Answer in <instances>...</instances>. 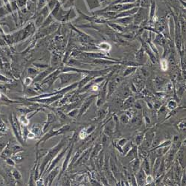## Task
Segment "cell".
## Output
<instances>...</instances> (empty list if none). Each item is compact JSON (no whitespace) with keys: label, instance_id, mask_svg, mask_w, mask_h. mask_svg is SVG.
Here are the masks:
<instances>
[{"label":"cell","instance_id":"1","mask_svg":"<svg viewBox=\"0 0 186 186\" xmlns=\"http://www.w3.org/2000/svg\"><path fill=\"white\" fill-rule=\"evenodd\" d=\"M67 138H62L54 147L49 149L46 154L44 155V156L42 159V162L40 163V177L43 176V173H44L47 165H48L51 161L62 151V149L63 148L66 144H67Z\"/></svg>","mask_w":186,"mask_h":186},{"label":"cell","instance_id":"2","mask_svg":"<svg viewBox=\"0 0 186 186\" xmlns=\"http://www.w3.org/2000/svg\"><path fill=\"white\" fill-rule=\"evenodd\" d=\"M69 130H70L69 124L63 125L61 128L57 129V130L54 128L49 130L48 132L45 133V134L43 135V136H41V138H40V140L38 141L37 145H36V148H38V147H39L41 144H44L47 140L50 139V138L54 137V136H59V135L66 133L68 132Z\"/></svg>","mask_w":186,"mask_h":186},{"label":"cell","instance_id":"3","mask_svg":"<svg viewBox=\"0 0 186 186\" xmlns=\"http://www.w3.org/2000/svg\"><path fill=\"white\" fill-rule=\"evenodd\" d=\"M9 122H10L11 127L13 130V133L16 137L19 143L22 145H26V142H24L23 138L22 137V132H21V124L19 121V119L16 114L12 113L10 114L9 116Z\"/></svg>","mask_w":186,"mask_h":186},{"label":"cell","instance_id":"4","mask_svg":"<svg viewBox=\"0 0 186 186\" xmlns=\"http://www.w3.org/2000/svg\"><path fill=\"white\" fill-rule=\"evenodd\" d=\"M96 97L97 95H88L86 98H84V100H83V103L81 104V107H79V113L77 118H81L86 113L89 108L90 107V106L94 102V100L96 99Z\"/></svg>","mask_w":186,"mask_h":186},{"label":"cell","instance_id":"5","mask_svg":"<svg viewBox=\"0 0 186 186\" xmlns=\"http://www.w3.org/2000/svg\"><path fill=\"white\" fill-rule=\"evenodd\" d=\"M155 136H156L155 131L151 130V129H150L149 131L145 133L143 141H142V145H142V147H145V148H147V149L151 148L152 143H153V139H154Z\"/></svg>","mask_w":186,"mask_h":186},{"label":"cell","instance_id":"6","mask_svg":"<svg viewBox=\"0 0 186 186\" xmlns=\"http://www.w3.org/2000/svg\"><path fill=\"white\" fill-rule=\"evenodd\" d=\"M93 147H91L90 148H87L86 150H83L80 157L76 161V162L74 164L73 167L76 166H82L83 165H85L86 163L90 160V157L91 154V151H92Z\"/></svg>","mask_w":186,"mask_h":186},{"label":"cell","instance_id":"7","mask_svg":"<svg viewBox=\"0 0 186 186\" xmlns=\"http://www.w3.org/2000/svg\"><path fill=\"white\" fill-rule=\"evenodd\" d=\"M60 172V166H56L55 168H53L52 170H50L47 174L46 178L45 180V185H52L54 183V179H56L57 176H58Z\"/></svg>","mask_w":186,"mask_h":186},{"label":"cell","instance_id":"8","mask_svg":"<svg viewBox=\"0 0 186 186\" xmlns=\"http://www.w3.org/2000/svg\"><path fill=\"white\" fill-rule=\"evenodd\" d=\"M57 120H58V118H57V115H55L54 111H50L49 112L48 114H47V120L43 125V133L47 132V130H49V128L51 127L53 123L56 122Z\"/></svg>","mask_w":186,"mask_h":186},{"label":"cell","instance_id":"9","mask_svg":"<svg viewBox=\"0 0 186 186\" xmlns=\"http://www.w3.org/2000/svg\"><path fill=\"white\" fill-rule=\"evenodd\" d=\"M121 81L120 77H117L116 78H115L113 81H109L108 82L107 84V98H109L113 93L115 92V90H116V88L118 87V85L119 83H120Z\"/></svg>","mask_w":186,"mask_h":186},{"label":"cell","instance_id":"10","mask_svg":"<svg viewBox=\"0 0 186 186\" xmlns=\"http://www.w3.org/2000/svg\"><path fill=\"white\" fill-rule=\"evenodd\" d=\"M114 131H115V121L110 119L104 126V133L108 137H111L113 136Z\"/></svg>","mask_w":186,"mask_h":186},{"label":"cell","instance_id":"11","mask_svg":"<svg viewBox=\"0 0 186 186\" xmlns=\"http://www.w3.org/2000/svg\"><path fill=\"white\" fill-rule=\"evenodd\" d=\"M135 178H136V183L137 185H145V178H146V174L143 170V169L142 168H139V170H138L136 174H134Z\"/></svg>","mask_w":186,"mask_h":186},{"label":"cell","instance_id":"12","mask_svg":"<svg viewBox=\"0 0 186 186\" xmlns=\"http://www.w3.org/2000/svg\"><path fill=\"white\" fill-rule=\"evenodd\" d=\"M94 63L96 65H101V66H109V65H117V64H124L123 63L119 61H115V60H107V59H95L94 60Z\"/></svg>","mask_w":186,"mask_h":186},{"label":"cell","instance_id":"13","mask_svg":"<svg viewBox=\"0 0 186 186\" xmlns=\"http://www.w3.org/2000/svg\"><path fill=\"white\" fill-rule=\"evenodd\" d=\"M146 12L145 11V9L140 8L138 9L137 12H136V16L133 17V22L134 24L137 25L141 23L142 22H143V20H145L146 16H145Z\"/></svg>","mask_w":186,"mask_h":186},{"label":"cell","instance_id":"14","mask_svg":"<svg viewBox=\"0 0 186 186\" xmlns=\"http://www.w3.org/2000/svg\"><path fill=\"white\" fill-rule=\"evenodd\" d=\"M31 132L33 133L36 136V138H40L42 135H43V125L39 124H34L31 126V130H30Z\"/></svg>","mask_w":186,"mask_h":186},{"label":"cell","instance_id":"15","mask_svg":"<svg viewBox=\"0 0 186 186\" xmlns=\"http://www.w3.org/2000/svg\"><path fill=\"white\" fill-rule=\"evenodd\" d=\"M135 102H136V99H135L134 97L132 95H129L128 98H125L124 103H123V109H125V110L130 109V108L133 107Z\"/></svg>","mask_w":186,"mask_h":186},{"label":"cell","instance_id":"16","mask_svg":"<svg viewBox=\"0 0 186 186\" xmlns=\"http://www.w3.org/2000/svg\"><path fill=\"white\" fill-rule=\"evenodd\" d=\"M125 156L130 162L132 160H133L134 159H136V157H138V146L134 145L133 147H132V149L125 155Z\"/></svg>","mask_w":186,"mask_h":186},{"label":"cell","instance_id":"17","mask_svg":"<svg viewBox=\"0 0 186 186\" xmlns=\"http://www.w3.org/2000/svg\"><path fill=\"white\" fill-rule=\"evenodd\" d=\"M76 76H78V75H72V74H63L60 76H59V78L60 79V81H61V82H60V85H63L65 84V83H68L69 82H71L72 80L74 77H76Z\"/></svg>","mask_w":186,"mask_h":186},{"label":"cell","instance_id":"18","mask_svg":"<svg viewBox=\"0 0 186 186\" xmlns=\"http://www.w3.org/2000/svg\"><path fill=\"white\" fill-rule=\"evenodd\" d=\"M181 165H179V163L176 161L175 163V165H174V176H175V179L176 181L179 182L180 181V178H181L182 176V173H183V170H182Z\"/></svg>","mask_w":186,"mask_h":186},{"label":"cell","instance_id":"19","mask_svg":"<svg viewBox=\"0 0 186 186\" xmlns=\"http://www.w3.org/2000/svg\"><path fill=\"white\" fill-rule=\"evenodd\" d=\"M141 168L143 169L146 175L151 174V165H150V160L147 159V157L141 161Z\"/></svg>","mask_w":186,"mask_h":186},{"label":"cell","instance_id":"20","mask_svg":"<svg viewBox=\"0 0 186 186\" xmlns=\"http://www.w3.org/2000/svg\"><path fill=\"white\" fill-rule=\"evenodd\" d=\"M130 165L133 172V174H135L138 170H139V168H141V160H140L138 157H136V158L134 159L133 160L131 161Z\"/></svg>","mask_w":186,"mask_h":186},{"label":"cell","instance_id":"21","mask_svg":"<svg viewBox=\"0 0 186 186\" xmlns=\"http://www.w3.org/2000/svg\"><path fill=\"white\" fill-rule=\"evenodd\" d=\"M11 174H12L14 179L16 181V183H19V182H20L21 180H22V174H21L20 170H19L18 169H16L15 167H11Z\"/></svg>","mask_w":186,"mask_h":186},{"label":"cell","instance_id":"22","mask_svg":"<svg viewBox=\"0 0 186 186\" xmlns=\"http://www.w3.org/2000/svg\"><path fill=\"white\" fill-rule=\"evenodd\" d=\"M115 22L119 23L121 26H128L132 22H133V16H127V17L118 18L115 20Z\"/></svg>","mask_w":186,"mask_h":186},{"label":"cell","instance_id":"23","mask_svg":"<svg viewBox=\"0 0 186 186\" xmlns=\"http://www.w3.org/2000/svg\"><path fill=\"white\" fill-rule=\"evenodd\" d=\"M101 149H102L101 144H97L95 147H93L92 151H91L90 160H92V159H94L95 157H96L99 154L100 152L101 151Z\"/></svg>","mask_w":186,"mask_h":186},{"label":"cell","instance_id":"24","mask_svg":"<svg viewBox=\"0 0 186 186\" xmlns=\"http://www.w3.org/2000/svg\"><path fill=\"white\" fill-rule=\"evenodd\" d=\"M165 82H166V80L164 79L162 77H157L154 80V84L158 90L162 89L165 85L166 84Z\"/></svg>","mask_w":186,"mask_h":186},{"label":"cell","instance_id":"25","mask_svg":"<svg viewBox=\"0 0 186 186\" xmlns=\"http://www.w3.org/2000/svg\"><path fill=\"white\" fill-rule=\"evenodd\" d=\"M162 157H156L155 159V162L153 163V177H156V175L157 171H158V169L159 168V165H160L161 161H162Z\"/></svg>","mask_w":186,"mask_h":186},{"label":"cell","instance_id":"26","mask_svg":"<svg viewBox=\"0 0 186 186\" xmlns=\"http://www.w3.org/2000/svg\"><path fill=\"white\" fill-rule=\"evenodd\" d=\"M97 49H100L104 52H109L111 50V45L108 43L104 42V43H100L97 45Z\"/></svg>","mask_w":186,"mask_h":186},{"label":"cell","instance_id":"27","mask_svg":"<svg viewBox=\"0 0 186 186\" xmlns=\"http://www.w3.org/2000/svg\"><path fill=\"white\" fill-rule=\"evenodd\" d=\"M133 145H134L133 142L130 141V140H128V142H127V143L122 147V154L124 156L126 155L127 153H128V152L132 149V147H133Z\"/></svg>","mask_w":186,"mask_h":186},{"label":"cell","instance_id":"28","mask_svg":"<svg viewBox=\"0 0 186 186\" xmlns=\"http://www.w3.org/2000/svg\"><path fill=\"white\" fill-rule=\"evenodd\" d=\"M10 147H11V151H12L13 155L23 151L22 147L20 145H19V144H11L10 142Z\"/></svg>","mask_w":186,"mask_h":186},{"label":"cell","instance_id":"29","mask_svg":"<svg viewBox=\"0 0 186 186\" xmlns=\"http://www.w3.org/2000/svg\"><path fill=\"white\" fill-rule=\"evenodd\" d=\"M19 121H20V124L22 126H28L29 125L30 121L29 119L27 117V115H24V114H21V115L19 116Z\"/></svg>","mask_w":186,"mask_h":186},{"label":"cell","instance_id":"30","mask_svg":"<svg viewBox=\"0 0 186 186\" xmlns=\"http://www.w3.org/2000/svg\"><path fill=\"white\" fill-rule=\"evenodd\" d=\"M167 109L169 111L174 110L178 108V103L175 100H170L166 104Z\"/></svg>","mask_w":186,"mask_h":186},{"label":"cell","instance_id":"31","mask_svg":"<svg viewBox=\"0 0 186 186\" xmlns=\"http://www.w3.org/2000/svg\"><path fill=\"white\" fill-rule=\"evenodd\" d=\"M144 135H145V133H139L136 136V137L134 138V145L136 146H139L142 145V141H143L144 138Z\"/></svg>","mask_w":186,"mask_h":186},{"label":"cell","instance_id":"32","mask_svg":"<svg viewBox=\"0 0 186 186\" xmlns=\"http://www.w3.org/2000/svg\"><path fill=\"white\" fill-rule=\"evenodd\" d=\"M155 43L156 44H158L159 45H163V44H165V38L163 37V36L162 35L158 34L154 40V44Z\"/></svg>","mask_w":186,"mask_h":186},{"label":"cell","instance_id":"33","mask_svg":"<svg viewBox=\"0 0 186 186\" xmlns=\"http://www.w3.org/2000/svg\"><path fill=\"white\" fill-rule=\"evenodd\" d=\"M11 157H12V159H14V162H16V164L22 162L25 159V157L22 155V152H20V153H16V154L13 155Z\"/></svg>","mask_w":186,"mask_h":186},{"label":"cell","instance_id":"34","mask_svg":"<svg viewBox=\"0 0 186 186\" xmlns=\"http://www.w3.org/2000/svg\"><path fill=\"white\" fill-rule=\"evenodd\" d=\"M78 113L79 108H75V109H73L68 112L66 115H67V116L71 118V119H76V118H77V115H78Z\"/></svg>","mask_w":186,"mask_h":186},{"label":"cell","instance_id":"35","mask_svg":"<svg viewBox=\"0 0 186 186\" xmlns=\"http://www.w3.org/2000/svg\"><path fill=\"white\" fill-rule=\"evenodd\" d=\"M136 69H137V67H136V66H128V67L124 70V72L123 76H124V77H128V76L132 75V74L133 73Z\"/></svg>","mask_w":186,"mask_h":186},{"label":"cell","instance_id":"36","mask_svg":"<svg viewBox=\"0 0 186 186\" xmlns=\"http://www.w3.org/2000/svg\"><path fill=\"white\" fill-rule=\"evenodd\" d=\"M119 120L120 121V122L122 124H128V123L130 122V119L126 113H124V114H122V115H121L120 118L119 119Z\"/></svg>","mask_w":186,"mask_h":186},{"label":"cell","instance_id":"37","mask_svg":"<svg viewBox=\"0 0 186 186\" xmlns=\"http://www.w3.org/2000/svg\"><path fill=\"white\" fill-rule=\"evenodd\" d=\"M144 52H145V50H144L143 47L142 46L141 49L138 51L137 53H136V60H137L138 62H141L142 60V59H143V58H144Z\"/></svg>","mask_w":186,"mask_h":186},{"label":"cell","instance_id":"38","mask_svg":"<svg viewBox=\"0 0 186 186\" xmlns=\"http://www.w3.org/2000/svg\"><path fill=\"white\" fill-rule=\"evenodd\" d=\"M128 184L129 185H137V183H136V178H135L134 174H130L128 176Z\"/></svg>","mask_w":186,"mask_h":186},{"label":"cell","instance_id":"39","mask_svg":"<svg viewBox=\"0 0 186 186\" xmlns=\"http://www.w3.org/2000/svg\"><path fill=\"white\" fill-rule=\"evenodd\" d=\"M109 26H111L112 28H113L114 30H116L117 31H120V32H122L124 31L125 28L124 26H121V25L119 24H116V23H109Z\"/></svg>","mask_w":186,"mask_h":186},{"label":"cell","instance_id":"40","mask_svg":"<svg viewBox=\"0 0 186 186\" xmlns=\"http://www.w3.org/2000/svg\"><path fill=\"white\" fill-rule=\"evenodd\" d=\"M107 109H104V108L100 109L99 110V112H98V119H100V120H102V119H104V118L107 116Z\"/></svg>","mask_w":186,"mask_h":186},{"label":"cell","instance_id":"41","mask_svg":"<svg viewBox=\"0 0 186 186\" xmlns=\"http://www.w3.org/2000/svg\"><path fill=\"white\" fill-rule=\"evenodd\" d=\"M160 65H161V69L162 71L165 72L168 69V62L166 59H162L160 61Z\"/></svg>","mask_w":186,"mask_h":186},{"label":"cell","instance_id":"42","mask_svg":"<svg viewBox=\"0 0 186 186\" xmlns=\"http://www.w3.org/2000/svg\"><path fill=\"white\" fill-rule=\"evenodd\" d=\"M3 160L5 161V162L6 163L8 166L15 167V165H16V162H14V160L12 159V157H7V158L4 159Z\"/></svg>","mask_w":186,"mask_h":186},{"label":"cell","instance_id":"43","mask_svg":"<svg viewBox=\"0 0 186 186\" xmlns=\"http://www.w3.org/2000/svg\"><path fill=\"white\" fill-rule=\"evenodd\" d=\"M155 179H154V177H153V176L151 175V174H148V175L146 176V178H145L146 185H151V184H153V183Z\"/></svg>","mask_w":186,"mask_h":186},{"label":"cell","instance_id":"44","mask_svg":"<svg viewBox=\"0 0 186 186\" xmlns=\"http://www.w3.org/2000/svg\"><path fill=\"white\" fill-rule=\"evenodd\" d=\"M143 121H144V123H145V124L146 125V128H148V127L151 124V118L149 117V115H146V114H145V115H144V116H143Z\"/></svg>","mask_w":186,"mask_h":186},{"label":"cell","instance_id":"45","mask_svg":"<svg viewBox=\"0 0 186 186\" xmlns=\"http://www.w3.org/2000/svg\"><path fill=\"white\" fill-rule=\"evenodd\" d=\"M128 138H120V139L118 140V141L116 142H115V143H116L117 145H119V146H120L121 147H122L123 146H124L125 145V144H126L127 142H128Z\"/></svg>","mask_w":186,"mask_h":186},{"label":"cell","instance_id":"46","mask_svg":"<svg viewBox=\"0 0 186 186\" xmlns=\"http://www.w3.org/2000/svg\"><path fill=\"white\" fill-rule=\"evenodd\" d=\"M177 128L179 130H185V119H183L177 124Z\"/></svg>","mask_w":186,"mask_h":186},{"label":"cell","instance_id":"47","mask_svg":"<svg viewBox=\"0 0 186 186\" xmlns=\"http://www.w3.org/2000/svg\"><path fill=\"white\" fill-rule=\"evenodd\" d=\"M186 176H185V169L183 170V173H182L181 178H180V185H185L186 184Z\"/></svg>","mask_w":186,"mask_h":186},{"label":"cell","instance_id":"48","mask_svg":"<svg viewBox=\"0 0 186 186\" xmlns=\"http://www.w3.org/2000/svg\"><path fill=\"white\" fill-rule=\"evenodd\" d=\"M33 81H34V80H33V78H32V77H26V78H25V80H24V84H25V86H29L32 83H33Z\"/></svg>","mask_w":186,"mask_h":186},{"label":"cell","instance_id":"49","mask_svg":"<svg viewBox=\"0 0 186 186\" xmlns=\"http://www.w3.org/2000/svg\"><path fill=\"white\" fill-rule=\"evenodd\" d=\"M7 142H8L5 141V140H4V139L0 140V153H1V152L3 151V149L6 147Z\"/></svg>","mask_w":186,"mask_h":186},{"label":"cell","instance_id":"50","mask_svg":"<svg viewBox=\"0 0 186 186\" xmlns=\"http://www.w3.org/2000/svg\"><path fill=\"white\" fill-rule=\"evenodd\" d=\"M35 185H45V181L43 179V177H40L36 180L35 182Z\"/></svg>","mask_w":186,"mask_h":186},{"label":"cell","instance_id":"51","mask_svg":"<svg viewBox=\"0 0 186 186\" xmlns=\"http://www.w3.org/2000/svg\"><path fill=\"white\" fill-rule=\"evenodd\" d=\"M162 105V103H161V102L159 101V100H156V101H155L154 103H153V108H154L156 110H158V109H159V108H160V107Z\"/></svg>","mask_w":186,"mask_h":186},{"label":"cell","instance_id":"52","mask_svg":"<svg viewBox=\"0 0 186 186\" xmlns=\"http://www.w3.org/2000/svg\"><path fill=\"white\" fill-rule=\"evenodd\" d=\"M35 138H36L35 135L32 132H31V131H29V133H28L27 135V139H35Z\"/></svg>","mask_w":186,"mask_h":186},{"label":"cell","instance_id":"53","mask_svg":"<svg viewBox=\"0 0 186 186\" xmlns=\"http://www.w3.org/2000/svg\"><path fill=\"white\" fill-rule=\"evenodd\" d=\"M133 107L135 108H136V109H141L142 108V105L139 101H136V102H135Z\"/></svg>","mask_w":186,"mask_h":186},{"label":"cell","instance_id":"54","mask_svg":"<svg viewBox=\"0 0 186 186\" xmlns=\"http://www.w3.org/2000/svg\"><path fill=\"white\" fill-rule=\"evenodd\" d=\"M136 0H123L121 3H129V4H133L135 2Z\"/></svg>","mask_w":186,"mask_h":186},{"label":"cell","instance_id":"55","mask_svg":"<svg viewBox=\"0 0 186 186\" xmlns=\"http://www.w3.org/2000/svg\"><path fill=\"white\" fill-rule=\"evenodd\" d=\"M0 81H4V82H6V81H7V80L5 78V77H3V76L0 75Z\"/></svg>","mask_w":186,"mask_h":186},{"label":"cell","instance_id":"56","mask_svg":"<svg viewBox=\"0 0 186 186\" xmlns=\"http://www.w3.org/2000/svg\"><path fill=\"white\" fill-rule=\"evenodd\" d=\"M147 107H148V108H150V109H152L153 108V104H152L151 102H148L147 101Z\"/></svg>","mask_w":186,"mask_h":186},{"label":"cell","instance_id":"57","mask_svg":"<svg viewBox=\"0 0 186 186\" xmlns=\"http://www.w3.org/2000/svg\"><path fill=\"white\" fill-rule=\"evenodd\" d=\"M3 161V159L1 158V157H0V165H1V164H2V162Z\"/></svg>","mask_w":186,"mask_h":186},{"label":"cell","instance_id":"58","mask_svg":"<svg viewBox=\"0 0 186 186\" xmlns=\"http://www.w3.org/2000/svg\"><path fill=\"white\" fill-rule=\"evenodd\" d=\"M2 94L1 92H0V99H1V98H2Z\"/></svg>","mask_w":186,"mask_h":186},{"label":"cell","instance_id":"59","mask_svg":"<svg viewBox=\"0 0 186 186\" xmlns=\"http://www.w3.org/2000/svg\"><path fill=\"white\" fill-rule=\"evenodd\" d=\"M0 119H1V118H0Z\"/></svg>","mask_w":186,"mask_h":186}]
</instances>
